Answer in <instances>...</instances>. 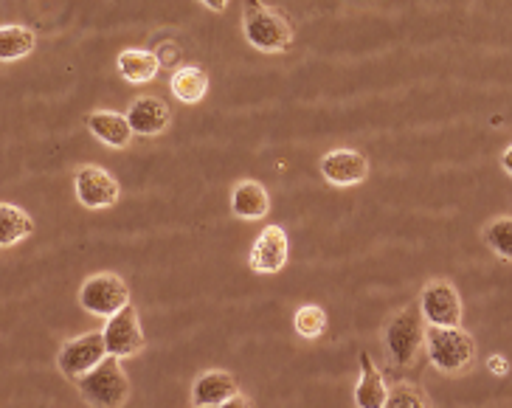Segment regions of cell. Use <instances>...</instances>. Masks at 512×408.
I'll list each match as a JSON object with an SVG mask.
<instances>
[{
	"instance_id": "22",
	"label": "cell",
	"mask_w": 512,
	"mask_h": 408,
	"mask_svg": "<svg viewBox=\"0 0 512 408\" xmlns=\"http://www.w3.org/2000/svg\"><path fill=\"white\" fill-rule=\"evenodd\" d=\"M484 240L498 257L512 262V217H498L484 228Z\"/></svg>"
},
{
	"instance_id": "7",
	"label": "cell",
	"mask_w": 512,
	"mask_h": 408,
	"mask_svg": "<svg viewBox=\"0 0 512 408\" xmlns=\"http://www.w3.org/2000/svg\"><path fill=\"white\" fill-rule=\"evenodd\" d=\"M420 307L428 324H437V327H462V299H459V290L453 288L451 282H445V279L428 282L422 288Z\"/></svg>"
},
{
	"instance_id": "2",
	"label": "cell",
	"mask_w": 512,
	"mask_h": 408,
	"mask_svg": "<svg viewBox=\"0 0 512 408\" xmlns=\"http://www.w3.org/2000/svg\"><path fill=\"white\" fill-rule=\"evenodd\" d=\"M425 347H428L431 363L445 375L462 372L476 358V341L462 327H437V324H431L425 330Z\"/></svg>"
},
{
	"instance_id": "19",
	"label": "cell",
	"mask_w": 512,
	"mask_h": 408,
	"mask_svg": "<svg viewBox=\"0 0 512 408\" xmlns=\"http://www.w3.org/2000/svg\"><path fill=\"white\" fill-rule=\"evenodd\" d=\"M31 231H34V220L23 209H17L12 203H3L0 206V245L3 248L26 240Z\"/></svg>"
},
{
	"instance_id": "26",
	"label": "cell",
	"mask_w": 512,
	"mask_h": 408,
	"mask_svg": "<svg viewBox=\"0 0 512 408\" xmlns=\"http://www.w3.org/2000/svg\"><path fill=\"white\" fill-rule=\"evenodd\" d=\"M504 358H493V361H490V366H496V372H507V366H504Z\"/></svg>"
},
{
	"instance_id": "4",
	"label": "cell",
	"mask_w": 512,
	"mask_h": 408,
	"mask_svg": "<svg viewBox=\"0 0 512 408\" xmlns=\"http://www.w3.org/2000/svg\"><path fill=\"white\" fill-rule=\"evenodd\" d=\"M425 344V316H422L420 302L408 304L403 313L386 324V347H389V355H392L394 363H414L417 352Z\"/></svg>"
},
{
	"instance_id": "13",
	"label": "cell",
	"mask_w": 512,
	"mask_h": 408,
	"mask_svg": "<svg viewBox=\"0 0 512 408\" xmlns=\"http://www.w3.org/2000/svg\"><path fill=\"white\" fill-rule=\"evenodd\" d=\"M127 119L133 124V133L136 136H161L166 127H169L172 113H169V105H166L164 99H158V96H141V99H136L130 105Z\"/></svg>"
},
{
	"instance_id": "3",
	"label": "cell",
	"mask_w": 512,
	"mask_h": 408,
	"mask_svg": "<svg viewBox=\"0 0 512 408\" xmlns=\"http://www.w3.org/2000/svg\"><path fill=\"white\" fill-rule=\"evenodd\" d=\"M82 400H88L91 406H124L130 397V380L121 369L119 355H110L99 366H93L88 375L76 378Z\"/></svg>"
},
{
	"instance_id": "1",
	"label": "cell",
	"mask_w": 512,
	"mask_h": 408,
	"mask_svg": "<svg viewBox=\"0 0 512 408\" xmlns=\"http://www.w3.org/2000/svg\"><path fill=\"white\" fill-rule=\"evenodd\" d=\"M242 20H245V37L256 51L279 54L293 43V26L287 23V17L279 15L271 6H265L262 0H245Z\"/></svg>"
},
{
	"instance_id": "12",
	"label": "cell",
	"mask_w": 512,
	"mask_h": 408,
	"mask_svg": "<svg viewBox=\"0 0 512 408\" xmlns=\"http://www.w3.org/2000/svg\"><path fill=\"white\" fill-rule=\"evenodd\" d=\"M321 175L332 186H355L366 181L369 161L358 150H332L321 158Z\"/></svg>"
},
{
	"instance_id": "18",
	"label": "cell",
	"mask_w": 512,
	"mask_h": 408,
	"mask_svg": "<svg viewBox=\"0 0 512 408\" xmlns=\"http://www.w3.org/2000/svg\"><path fill=\"white\" fill-rule=\"evenodd\" d=\"M169 88L172 93L186 102V105H197L206 93H209V74L197 65H186L181 71H175L169 79Z\"/></svg>"
},
{
	"instance_id": "17",
	"label": "cell",
	"mask_w": 512,
	"mask_h": 408,
	"mask_svg": "<svg viewBox=\"0 0 512 408\" xmlns=\"http://www.w3.org/2000/svg\"><path fill=\"white\" fill-rule=\"evenodd\" d=\"M116 65H119V74L124 76L127 82H133V85L150 82V79H155L158 71H161V60H158L152 51H138V48L121 51Z\"/></svg>"
},
{
	"instance_id": "14",
	"label": "cell",
	"mask_w": 512,
	"mask_h": 408,
	"mask_svg": "<svg viewBox=\"0 0 512 408\" xmlns=\"http://www.w3.org/2000/svg\"><path fill=\"white\" fill-rule=\"evenodd\" d=\"M88 130H91L93 136L99 138L102 144L107 147H127L130 144V138H133V124L127 116H119V113H113V110H96V113H88Z\"/></svg>"
},
{
	"instance_id": "15",
	"label": "cell",
	"mask_w": 512,
	"mask_h": 408,
	"mask_svg": "<svg viewBox=\"0 0 512 408\" xmlns=\"http://www.w3.org/2000/svg\"><path fill=\"white\" fill-rule=\"evenodd\" d=\"M231 212L242 220H259L271 212V195L262 183L240 181L231 192Z\"/></svg>"
},
{
	"instance_id": "11",
	"label": "cell",
	"mask_w": 512,
	"mask_h": 408,
	"mask_svg": "<svg viewBox=\"0 0 512 408\" xmlns=\"http://www.w3.org/2000/svg\"><path fill=\"white\" fill-rule=\"evenodd\" d=\"M240 397V386L234 375H228L223 369H209L195 380V389H192V403L203 408H217V406H234V400Z\"/></svg>"
},
{
	"instance_id": "16",
	"label": "cell",
	"mask_w": 512,
	"mask_h": 408,
	"mask_svg": "<svg viewBox=\"0 0 512 408\" xmlns=\"http://www.w3.org/2000/svg\"><path fill=\"white\" fill-rule=\"evenodd\" d=\"M386 380L375 369V363L369 358V352H361V383L355 389V403L363 408H386Z\"/></svg>"
},
{
	"instance_id": "6",
	"label": "cell",
	"mask_w": 512,
	"mask_h": 408,
	"mask_svg": "<svg viewBox=\"0 0 512 408\" xmlns=\"http://www.w3.org/2000/svg\"><path fill=\"white\" fill-rule=\"evenodd\" d=\"M107 358L105 333H85L65 344L57 355V366L65 378H82Z\"/></svg>"
},
{
	"instance_id": "23",
	"label": "cell",
	"mask_w": 512,
	"mask_h": 408,
	"mask_svg": "<svg viewBox=\"0 0 512 408\" xmlns=\"http://www.w3.org/2000/svg\"><path fill=\"white\" fill-rule=\"evenodd\" d=\"M417 408V406H428V397L420 392V389H414V386H408V383H400V386H394L389 397H386V408Z\"/></svg>"
},
{
	"instance_id": "24",
	"label": "cell",
	"mask_w": 512,
	"mask_h": 408,
	"mask_svg": "<svg viewBox=\"0 0 512 408\" xmlns=\"http://www.w3.org/2000/svg\"><path fill=\"white\" fill-rule=\"evenodd\" d=\"M200 3H203V6H209L211 12H223V9L228 6V0H200Z\"/></svg>"
},
{
	"instance_id": "20",
	"label": "cell",
	"mask_w": 512,
	"mask_h": 408,
	"mask_svg": "<svg viewBox=\"0 0 512 408\" xmlns=\"http://www.w3.org/2000/svg\"><path fill=\"white\" fill-rule=\"evenodd\" d=\"M34 48V31L26 26H3L0 29V60H20Z\"/></svg>"
},
{
	"instance_id": "10",
	"label": "cell",
	"mask_w": 512,
	"mask_h": 408,
	"mask_svg": "<svg viewBox=\"0 0 512 408\" xmlns=\"http://www.w3.org/2000/svg\"><path fill=\"white\" fill-rule=\"evenodd\" d=\"M287 257H290V240H287L285 228L268 226L256 237L248 265L256 273H279L287 265Z\"/></svg>"
},
{
	"instance_id": "8",
	"label": "cell",
	"mask_w": 512,
	"mask_h": 408,
	"mask_svg": "<svg viewBox=\"0 0 512 408\" xmlns=\"http://www.w3.org/2000/svg\"><path fill=\"white\" fill-rule=\"evenodd\" d=\"M107 341V352L110 355H119V358H130V355H138L147 338H144V330H141V321H138V310L133 304L121 307L116 316L107 318V327L102 330Z\"/></svg>"
},
{
	"instance_id": "25",
	"label": "cell",
	"mask_w": 512,
	"mask_h": 408,
	"mask_svg": "<svg viewBox=\"0 0 512 408\" xmlns=\"http://www.w3.org/2000/svg\"><path fill=\"white\" fill-rule=\"evenodd\" d=\"M501 167H504L507 175H512V147H507V152L501 155Z\"/></svg>"
},
{
	"instance_id": "9",
	"label": "cell",
	"mask_w": 512,
	"mask_h": 408,
	"mask_svg": "<svg viewBox=\"0 0 512 408\" xmlns=\"http://www.w3.org/2000/svg\"><path fill=\"white\" fill-rule=\"evenodd\" d=\"M76 197L85 209H107L119 200V181L102 167H82L74 178Z\"/></svg>"
},
{
	"instance_id": "21",
	"label": "cell",
	"mask_w": 512,
	"mask_h": 408,
	"mask_svg": "<svg viewBox=\"0 0 512 408\" xmlns=\"http://www.w3.org/2000/svg\"><path fill=\"white\" fill-rule=\"evenodd\" d=\"M293 327L296 333L307 338V341H318L321 335L327 333V313L318 307V304H304L296 310V318H293Z\"/></svg>"
},
{
	"instance_id": "5",
	"label": "cell",
	"mask_w": 512,
	"mask_h": 408,
	"mask_svg": "<svg viewBox=\"0 0 512 408\" xmlns=\"http://www.w3.org/2000/svg\"><path fill=\"white\" fill-rule=\"evenodd\" d=\"M79 304L93 316L110 318L130 304V290L116 273H96L79 288Z\"/></svg>"
}]
</instances>
